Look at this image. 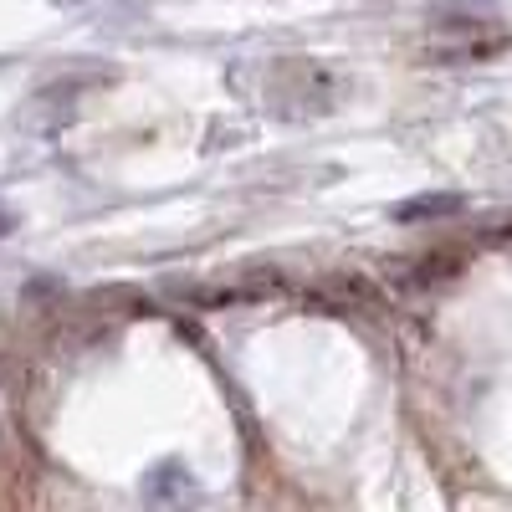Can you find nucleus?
Returning a JSON list of instances; mask_svg holds the SVG:
<instances>
[{"instance_id": "1", "label": "nucleus", "mask_w": 512, "mask_h": 512, "mask_svg": "<svg viewBox=\"0 0 512 512\" xmlns=\"http://www.w3.org/2000/svg\"><path fill=\"white\" fill-rule=\"evenodd\" d=\"M349 77L323 57H277L262 77V98L277 118H323L344 103Z\"/></svg>"}, {"instance_id": "2", "label": "nucleus", "mask_w": 512, "mask_h": 512, "mask_svg": "<svg viewBox=\"0 0 512 512\" xmlns=\"http://www.w3.org/2000/svg\"><path fill=\"white\" fill-rule=\"evenodd\" d=\"M98 82H108V77H57V82L36 88V93L21 103L16 123L31 128V134H57V128H67V123L82 113V103H88V93L98 88Z\"/></svg>"}, {"instance_id": "3", "label": "nucleus", "mask_w": 512, "mask_h": 512, "mask_svg": "<svg viewBox=\"0 0 512 512\" xmlns=\"http://www.w3.org/2000/svg\"><path fill=\"white\" fill-rule=\"evenodd\" d=\"M512 47V31H497L487 21H461V26H441V36L431 41V57L436 62H487L497 52Z\"/></svg>"}, {"instance_id": "4", "label": "nucleus", "mask_w": 512, "mask_h": 512, "mask_svg": "<svg viewBox=\"0 0 512 512\" xmlns=\"http://www.w3.org/2000/svg\"><path fill=\"white\" fill-rule=\"evenodd\" d=\"M144 497H149V502H164V497H169V502H185V497H190V477H185V466H180V461L154 466Z\"/></svg>"}, {"instance_id": "5", "label": "nucleus", "mask_w": 512, "mask_h": 512, "mask_svg": "<svg viewBox=\"0 0 512 512\" xmlns=\"http://www.w3.org/2000/svg\"><path fill=\"white\" fill-rule=\"evenodd\" d=\"M456 210H461V195H415L395 205V221H441V216H456Z\"/></svg>"}, {"instance_id": "6", "label": "nucleus", "mask_w": 512, "mask_h": 512, "mask_svg": "<svg viewBox=\"0 0 512 512\" xmlns=\"http://www.w3.org/2000/svg\"><path fill=\"white\" fill-rule=\"evenodd\" d=\"M16 231V210H6V205H0V241H6Z\"/></svg>"}]
</instances>
